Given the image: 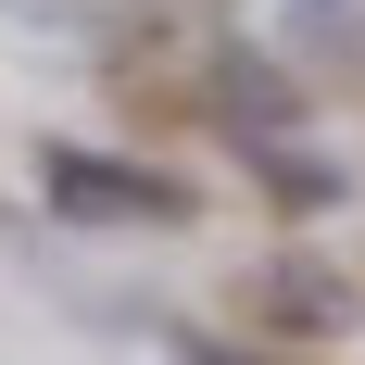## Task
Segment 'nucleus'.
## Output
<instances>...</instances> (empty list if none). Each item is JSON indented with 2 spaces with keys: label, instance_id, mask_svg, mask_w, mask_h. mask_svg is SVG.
<instances>
[{
  "label": "nucleus",
  "instance_id": "nucleus-1",
  "mask_svg": "<svg viewBox=\"0 0 365 365\" xmlns=\"http://www.w3.org/2000/svg\"><path fill=\"white\" fill-rule=\"evenodd\" d=\"M38 189L63 202L76 227H177L189 202H177V177H151V164H113V151H38Z\"/></svg>",
  "mask_w": 365,
  "mask_h": 365
},
{
  "label": "nucleus",
  "instance_id": "nucleus-2",
  "mask_svg": "<svg viewBox=\"0 0 365 365\" xmlns=\"http://www.w3.org/2000/svg\"><path fill=\"white\" fill-rule=\"evenodd\" d=\"M277 302H302V315H290L302 340H328V328H353V290H328L315 264H277Z\"/></svg>",
  "mask_w": 365,
  "mask_h": 365
},
{
  "label": "nucleus",
  "instance_id": "nucleus-3",
  "mask_svg": "<svg viewBox=\"0 0 365 365\" xmlns=\"http://www.w3.org/2000/svg\"><path fill=\"white\" fill-rule=\"evenodd\" d=\"M328 13H340V0H328Z\"/></svg>",
  "mask_w": 365,
  "mask_h": 365
}]
</instances>
